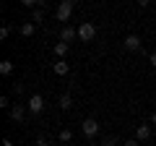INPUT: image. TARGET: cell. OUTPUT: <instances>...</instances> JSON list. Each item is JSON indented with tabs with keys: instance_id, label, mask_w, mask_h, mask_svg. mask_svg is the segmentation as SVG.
I'll return each mask as SVG.
<instances>
[{
	"instance_id": "obj_1",
	"label": "cell",
	"mask_w": 156,
	"mask_h": 146,
	"mask_svg": "<svg viewBox=\"0 0 156 146\" xmlns=\"http://www.w3.org/2000/svg\"><path fill=\"white\" fill-rule=\"evenodd\" d=\"M73 8H76V0H60V5L55 8L57 21H68V18L73 16Z\"/></svg>"
},
{
	"instance_id": "obj_2",
	"label": "cell",
	"mask_w": 156,
	"mask_h": 146,
	"mask_svg": "<svg viewBox=\"0 0 156 146\" xmlns=\"http://www.w3.org/2000/svg\"><path fill=\"white\" fill-rule=\"evenodd\" d=\"M94 37H96V26L91 21H83L81 26H78V39L81 42H91Z\"/></svg>"
},
{
	"instance_id": "obj_3",
	"label": "cell",
	"mask_w": 156,
	"mask_h": 146,
	"mask_svg": "<svg viewBox=\"0 0 156 146\" xmlns=\"http://www.w3.org/2000/svg\"><path fill=\"white\" fill-rule=\"evenodd\" d=\"M81 130H83L86 138H94V136L99 133V120L96 118H86L83 123H81Z\"/></svg>"
},
{
	"instance_id": "obj_4",
	"label": "cell",
	"mask_w": 156,
	"mask_h": 146,
	"mask_svg": "<svg viewBox=\"0 0 156 146\" xmlns=\"http://www.w3.org/2000/svg\"><path fill=\"white\" fill-rule=\"evenodd\" d=\"M26 107H29V112H31V115H39L42 110H44V99H42L39 94H31L29 102H26Z\"/></svg>"
},
{
	"instance_id": "obj_5",
	"label": "cell",
	"mask_w": 156,
	"mask_h": 146,
	"mask_svg": "<svg viewBox=\"0 0 156 146\" xmlns=\"http://www.w3.org/2000/svg\"><path fill=\"white\" fill-rule=\"evenodd\" d=\"M26 110H29V107H23V104H13L11 110H8V115H11L13 123H21V120L26 118Z\"/></svg>"
},
{
	"instance_id": "obj_6",
	"label": "cell",
	"mask_w": 156,
	"mask_h": 146,
	"mask_svg": "<svg viewBox=\"0 0 156 146\" xmlns=\"http://www.w3.org/2000/svg\"><path fill=\"white\" fill-rule=\"evenodd\" d=\"M151 136H154V128H151V125H143V123H140L138 128H135V138H138L140 144H146Z\"/></svg>"
},
{
	"instance_id": "obj_7",
	"label": "cell",
	"mask_w": 156,
	"mask_h": 146,
	"mask_svg": "<svg viewBox=\"0 0 156 146\" xmlns=\"http://www.w3.org/2000/svg\"><path fill=\"white\" fill-rule=\"evenodd\" d=\"M78 39V29H73V26H62V31H60V42H76Z\"/></svg>"
},
{
	"instance_id": "obj_8",
	"label": "cell",
	"mask_w": 156,
	"mask_h": 146,
	"mask_svg": "<svg viewBox=\"0 0 156 146\" xmlns=\"http://www.w3.org/2000/svg\"><path fill=\"white\" fill-rule=\"evenodd\" d=\"M125 47H128V50H133V52H138L140 47H143V42H140L138 34H128V37H125Z\"/></svg>"
},
{
	"instance_id": "obj_9",
	"label": "cell",
	"mask_w": 156,
	"mask_h": 146,
	"mask_svg": "<svg viewBox=\"0 0 156 146\" xmlns=\"http://www.w3.org/2000/svg\"><path fill=\"white\" fill-rule=\"evenodd\" d=\"M68 50H70V45H68V42H60V39H57V42H55V47H52V52H55L57 60H62V57L68 55Z\"/></svg>"
},
{
	"instance_id": "obj_10",
	"label": "cell",
	"mask_w": 156,
	"mask_h": 146,
	"mask_svg": "<svg viewBox=\"0 0 156 146\" xmlns=\"http://www.w3.org/2000/svg\"><path fill=\"white\" fill-rule=\"evenodd\" d=\"M52 71H55V76H68V73H70V65H68L65 60H55L52 63Z\"/></svg>"
},
{
	"instance_id": "obj_11",
	"label": "cell",
	"mask_w": 156,
	"mask_h": 146,
	"mask_svg": "<svg viewBox=\"0 0 156 146\" xmlns=\"http://www.w3.org/2000/svg\"><path fill=\"white\" fill-rule=\"evenodd\" d=\"M18 31H21V37H34V31H37V24H34V21H23Z\"/></svg>"
},
{
	"instance_id": "obj_12",
	"label": "cell",
	"mask_w": 156,
	"mask_h": 146,
	"mask_svg": "<svg viewBox=\"0 0 156 146\" xmlns=\"http://www.w3.org/2000/svg\"><path fill=\"white\" fill-rule=\"evenodd\" d=\"M57 104H60V110H70V107H73V97L70 94H62L60 99H57Z\"/></svg>"
},
{
	"instance_id": "obj_13",
	"label": "cell",
	"mask_w": 156,
	"mask_h": 146,
	"mask_svg": "<svg viewBox=\"0 0 156 146\" xmlns=\"http://www.w3.org/2000/svg\"><path fill=\"white\" fill-rule=\"evenodd\" d=\"M0 73H3V76H11V73H13V63L11 60H3V63H0Z\"/></svg>"
},
{
	"instance_id": "obj_14",
	"label": "cell",
	"mask_w": 156,
	"mask_h": 146,
	"mask_svg": "<svg viewBox=\"0 0 156 146\" xmlns=\"http://www.w3.org/2000/svg\"><path fill=\"white\" fill-rule=\"evenodd\" d=\"M57 138H60L62 141V144H70V141H73V130H60V133H57Z\"/></svg>"
},
{
	"instance_id": "obj_15",
	"label": "cell",
	"mask_w": 156,
	"mask_h": 146,
	"mask_svg": "<svg viewBox=\"0 0 156 146\" xmlns=\"http://www.w3.org/2000/svg\"><path fill=\"white\" fill-rule=\"evenodd\" d=\"M31 21L39 26V24L44 21V11H42V8H34V16H31Z\"/></svg>"
},
{
	"instance_id": "obj_16",
	"label": "cell",
	"mask_w": 156,
	"mask_h": 146,
	"mask_svg": "<svg viewBox=\"0 0 156 146\" xmlns=\"http://www.w3.org/2000/svg\"><path fill=\"white\" fill-rule=\"evenodd\" d=\"M8 34H11V26L3 24V29H0V39H8Z\"/></svg>"
},
{
	"instance_id": "obj_17",
	"label": "cell",
	"mask_w": 156,
	"mask_h": 146,
	"mask_svg": "<svg viewBox=\"0 0 156 146\" xmlns=\"http://www.w3.org/2000/svg\"><path fill=\"white\" fill-rule=\"evenodd\" d=\"M99 146H117V138H112V136H107V138L101 141Z\"/></svg>"
},
{
	"instance_id": "obj_18",
	"label": "cell",
	"mask_w": 156,
	"mask_h": 146,
	"mask_svg": "<svg viewBox=\"0 0 156 146\" xmlns=\"http://www.w3.org/2000/svg\"><path fill=\"white\" fill-rule=\"evenodd\" d=\"M0 107H3V110H11V99H8V97H0Z\"/></svg>"
},
{
	"instance_id": "obj_19",
	"label": "cell",
	"mask_w": 156,
	"mask_h": 146,
	"mask_svg": "<svg viewBox=\"0 0 156 146\" xmlns=\"http://www.w3.org/2000/svg\"><path fill=\"white\" fill-rule=\"evenodd\" d=\"M122 146H143V144H140V141L138 138H128V141H125V144Z\"/></svg>"
},
{
	"instance_id": "obj_20",
	"label": "cell",
	"mask_w": 156,
	"mask_h": 146,
	"mask_svg": "<svg viewBox=\"0 0 156 146\" xmlns=\"http://www.w3.org/2000/svg\"><path fill=\"white\" fill-rule=\"evenodd\" d=\"M37 146H47V136L39 133V136H37Z\"/></svg>"
},
{
	"instance_id": "obj_21",
	"label": "cell",
	"mask_w": 156,
	"mask_h": 146,
	"mask_svg": "<svg viewBox=\"0 0 156 146\" xmlns=\"http://www.w3.org/2000/svg\"><path fill=\"white\" fill-rule=\"evenodd\" d=\"M13 94H16V97L23 94V84H13Z\"/></svg>"
},
{
	"instance_id": "obj_22",
	"label": "cell",
	"mask_w": 156,
	"mask_h": 146,
	"mask_svg": "<svg viewBox=\"0 0 156 146\" xmlns=\"http://www.w3.org/2000/svg\"><path fill=\"white\" fill-rule=\"evenodd\" d=\"M148 63H151V65L156 68V52H151V55H148Z\"/></svg>"
},
{
	"instance_id": "obj_23",
	"label": "cell",
	"mask_w": 156,
	"mask_h": 146,
	"mask_svg": "<svg viewBox=\"0 0 156 146\" xmlns=\"http://www.w3.org/2000/svg\"><path fill=\"white\" fill-rule=\"evenodd\" d=\"M148 3H151V0H138V5H140V8H146Z\"/></svg>"
},
{
	"instance_id": "obj_24",
	"label": "cell",
	"mask_w": 156,
	"mask_h": 146,
	"mask_svg": "<svg viewBox=\"0 0 156 146\" xmlns=\"http://www.w3.org/2000/svg\"><path fill=\"white\" fill-rule=\"evenodd\" d=\"M3 146H13V141L11 138H3Z\"/></svg>"
},
{
	"instance_id": "obj_25",
	"label": "cell",
	"mask_w": 156,
	"mask_h": 146,
	"mask_svg": "<svg viewBox=\"0 0 156 146\" xmlns=\"http://www.w3.org/2000/svg\"><path fill=\"white\" fill-rule=\"evenodd\" d=\"M151 123H154V125H156V112H151Z\"/></svg>"
},
{
	"instance_id": "obj_26",
	"label": "cell",
	"mask_w": 156,
	"mask_h": 146,
	"mask_svg": "<svg viewBox=\"0 0 156 146\" xmlns=\"http://www.w3.org/2000/svg\"><path fill=\"white\" fill-rule=\"evenodd\" d=\"M154 138H156V128H154Z\"/></svg>"
},
{
	"instance_id": "obj_27",
	"label": "cell",
	"mask_w": 156,
	"mask_h": 146,
	"mask_svg": "<svg viewBox=\"0 0 156 146\" xmlns=\"http://www.w3.org/2000/svg\"><path fill=\"white\" fill-rule=\"evenodd\" d=\"M151 3H156V0H151Z\"/></svg>"
},
{
	"instance_id": "obj_28",
	"label": "cell",
	"mask_w": 156,
	"mask_h": 146,
	"mask_svg": "<svg viewBox=\"0 0 156 146\" xmlns=\"http://www.w3.org/2000/svg\"><path fill=\"white\" fill-rule=\"evenodd\" d=\"M143 146H148V144H143Z\"/></svg>"
}]
</instances>
